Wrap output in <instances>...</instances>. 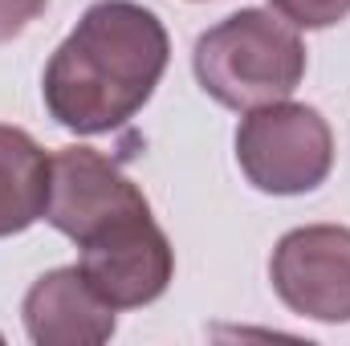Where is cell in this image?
I'll list each match as a JSON object with an SVG mask.
<instances>
[{
  "label": "cell",
  "mask_w": 350,
  "mask_h": 346,
  "mask_svg": "<svg viewBox=\"0 0 350 346\" xmlns=\"http://www.w3.org/2000/svg\"><path fill=\"white\" fill-rule=\"evenodd\" d=\"M49 155L21 127L0 122V237L25 232L45 216Z\"/></svg>",
  "instance_id": "obj_8"
},
{
  "label": "cell",
  "mask_w": 350,
  "mask_h": 346,
  "mask_svg": "<svg viewBox=\"0 0 350 346\" xmlns=\"http://www.w3.org/2000/svg\"><path fill=\"white\" fill-rule=\"evenodd\" d=\"M82 249V277L94 285V293L114 306V310H139L151 306L155 297L167 293L175 277V253L163 228L151 220V212L131 216L94 241L78 245Z\"/></svg>",
  "instance_id": "obj_6"
},
{
  "label": "cell",
  "mask_w": 350,
  "mask_h": 346,
  "mask_svg": "<svg viewBox=\"0 0 350 346\" xmlns=\"http://www.w3.org/2000/svg\"><path fill=\"white\" fill-rule=\"evenodd\" d=\"M49 0H0V41H12L21 37L41 12H45Z\"/></svg>",
  "instance_id": "obj_10"
},
{
  "label": "cell",
  "mask_w": 350,
  "mask_h": 346,
  "mask_svg": "<svg viewBox=\"0 0 350 346\" xmlns=\"http://www.w3.org/2000/svg\"><path fill=\"white\" fill-rule=\"evenodd\" d=\"M151 212L147 196L94 147H62L49 155V200L45 220L70 241L86 245L98 232Z\"/></svg>",
  "instance_id": "obj_4"
},
{
  "label": "cell",
  "mask_w": 350,
  "mask_h": 346,
  "mask_svg": "<svg viewBox=\"0 0 350 346\" xmlns=\"http://www.w3.org/2000/svg\"><path fill=\"white\" fill-rule=\"evenodd\" d=\"M172 57L163 21L135 0H98L45 66V110L74 135H106L131 122Z\"/></svg>",
  "instance_id": "obj_1"
},
{
  "label": "cell",
  "mask_w": 350,
  "mask_h": 346,
  "mask_svg": "<svg viewBox=\"0 0 350 346\" xmlns=\"http://www.w3.org/2000/svg\"><path fill=\"white\" fill-rule=\"evenodd\" d=\"M237 163L257 191L269 196L314 191L334 168L330 122L314 106L289 98L245 110L237 127Z\"/></svg>",
  "instance_id": "obj_3"
},
{
  "label": "cell",
  "mask_w": 350,
  "mask_h": 346,
  "mask_svg": "<svg viewBox=\"0 0 350 346\" xmlns=\"http://www.w3.org/2000/svg\"><path fill=\"white\" fill-rule=\"evenodd\" d=\"M269 4L297 29H330L350 16V0H269Z\"/></svg>",
  "instance_id": "obj_9"
},
{
  "label": "cell",
  "mask_w": 350,
  "mask_h": 346,
  "mask_svg": "<svg viewBox=\"0 0 350 346\" xmlns=\"http://www.w3.org/2000/svg\"><path fill=\"white\" fill-rule=\"evenodd\" d=\"M196 78L228 110L285 102L306 78V45L297 25L269 8H241L212 25L191 53Z\"/></svg>",
  "instance_id": "obj_2"
},
{
  "label": "cell",
  "mask_w": 350,
  "mask_h": 346,
  "mask_svg": "<svg viewBox=\"0 0 350 346\" xmlns=\"http://www.w3.org/2000/svg\"><path fill=\"white\" fill-rule=\"evenodd\" d=\"M269 277L277 297L314 322H350V228L306 224L277 241Z\"/></svg>",
  "instance_id": "obj_5"
},
{
  "label": "cell",
  "mask_w": 350,
  "mask_h": 346,
  "mask_svg": "<svg viewBox=\"0 0 350 346\" xmlns=\"http://www.w3.org/2000/svg\"><path fill=\"white\" fill-rule=\"evenodd\" d=\"M25 330L37 346H98L114 334V306H106L78 265L41 273L25 293Z\"/></svg>",
  "instance_id": "obj_7"
}]
</instances>
